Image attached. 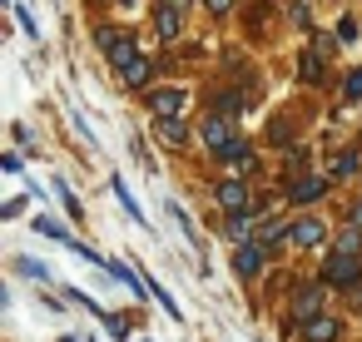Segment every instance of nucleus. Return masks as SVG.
<instances>
[{
	"mask_svg": "<svg viewBox=\"0 0 362 342\" xmlns=\"http://www.w3.org/2000/svg\"><path fill=\"white\" fill-rule=\"evenodd\" d=\"M223 238L238 248V243H253V223H248V213H228V223H223Z\"/></svg>",
	"mask_w": 362,
	"mask_h": 342,
	"instance_id": "nucleus-12",
	"label": "nucleus"
},
{
	"mask_svg": "<svg viewBox=\"0 0 362 342\" xmlns=\"http://www.w3.org/2000/svg\"><path fill=\"white\" fill-rule=\"evenodd\" d=\"M149 293H154V297H159V307H164V312H169V317H174V322H184V307H179V302H174V297H169V288H159V278H149Z\"/></svg>",
	"mask_w": 362,
	"mask_h": 342,
	"instance_id": "nucleus-15",
	"label": "nucleus"
},
{
	"mask_svg": "<svg viewBox=\"0 0 362 342\" xmlns=\"http://www.w3.org/2000/svg\"><path fill=\"white\" fill-rule=\"evenodd\" d=\"M303 80H322V65H317V60H313V50H308V55H303Z\"/></svg>",
	"mask_w": 362,
	"mask_h": 342,
	"instance_id": "nucleus-26",
	"label": "nucleus"
},
{
	"mask_svg": "<svg viewBox=\"0 0 362 342\" xmlns=\"http://www.w3.org/2000/svg\"><path fill=\"white\" fill-rule=\"evenodd\" d=\"M16 268H21L25 278H40V283L50 278V268H45V263H35V258H16Z\"/></svg>",
	"mask_w": 362,
	"mask_h": 342,
	"instance_id": "nucleus-22",
	"label": "nucleus"
},
{
	"mask_svg": "<svg viewBox=\"0 0 362 342\" xmlns=\"http://www.w3.org/2000/svg\"><path fill=\"white\" fill-rule=\"evenodd\" d=\"M337 40H357V20H342L337 25Z\"/></svg>",
	"mask_w": 362,
	"mask_h": 342,
	"instance_id": "nucleus-29",
	"label": "nucleus"
},
{
	"mask_svg": "<svg viewBox=\"0 0 362 342\" xmlns=\"http://www.w3.org/2000/svg\"><path fill=\"white\" fill-rule=\"evenodd\" d=\"M169 213H174V223H179V228H184V238H189V243H194V248H199V228H194V218H189V213H184V208H179V204H169Z\"/></svg>",
	"mask_w": 362,
	"mask_h": 342,
	"instance_id": "nucleus-20",
	"label": "nucleus"
},
{
	"mask_svg": "<svg viewBox=\"0 0 362 342\" xmlns=\"http://www.w3.org/2000/svg\"><path fill=\"white\" fill-rule=\"evenodd\" d=\"M322 194H327V179H322V174H308V179H298V184L288 189L293 204H317Z\"/></svg>",
	"mask_w": 362,
	"mask_h": 342,
	"instance_id": "nucleus-9",
	"label": "nucleus"
},
{
	"mask_svg": "<svg viewBox=\"0 0 362 342\" xmlns=\"http://www.w3.org/2000/svg\"><path fill=\"white\" fill-rule=\"evenodd\" d=\"M352 223H357V228H362V204H352Z\"/></svg>",
	"mask_w": 362,
	"mask_h": 342,
	"instance_id": "nucleus-31",
	"label": "nucleus"
},
{
	"mask_svg": "<svg viewBox=\"0 0 362 342\" xmlns=\"http://www.w3.org/2000/svg\"><path fill=\"white\" fill-rule=\"evenodd\" d=\"M164 6H189V0H164Z\"/></svg>",
	"mask_w": 362,
	"mask_h": 342,
	"instance_id": "nucleus-32",
	"label": "nucleus"
},
{
	"mask_svg": "<svg viewBox=\"0 0 362 342\" xmlns=\"http://www.w3.org/2000/svg\"><path fill=\"white\" fill-rule=\"evenodd\" d=\"M105 332H110L115 342H124V337H129V322H124V317H105Z\"/></svg>",
	"mask_w": 362,
	"mask_h": 342,
	"instance_id": "nucleus-25",
	"label": "nucleus"
},
{
	"mask_svg": "<svg viewBox=\"0 0 362 342\" xmlns=\"http://www.w3.org/2000/svg\"><path fill=\"white\" fill-rule=\"evenodd\" d=\"M55 194H60V204H65V213H70V218H80V199H75V194H70L65 184H55Z\"/></svg>",
	"mask_w": 362,
	"mask_h": 342,
	"instance_id": "nucleus-23",
	"label": "nucleus"
},
{
	"mask_svg": "<svg viewBox=\"0 0 362 342\" xmlns=\"http://www.w3.org/2000/svg\"><path fill=\"white\" fill-rule=\"evenodd\" d=\"M105 268H110V278H115V283H124V288H134V293H139V273H134L129 263H119V258H115V263H105Z\"/></svg>",
	"mask_w": 362,
	"mask_h": 342,
	"instance_id": "nucleus-18",
	"label": "nucleus"
},
{
	"mask_svg": "<svg viewBox=\"0 0 362 342\" xmlns=\"http://www.w3.org/2000/svg\"><path fill=\"white\" fill-rule=\"evenodd\" d=\"M342 90H347V100H362V70H352V75H347V85H342Z\"/></svg>",
	"mask_w": 362,
	"mask_h": 342,
	"instance_id": "nucleus-27",
	"label": "nucleus"
},
{
	"mask_svg": "<svg viewBox=\"0 0 362 342\" xmlns=\"http://www.w3.org/2000/svg\"><path fill=\"white\" fill-rule=\"evenodd\" d=\"M303 337H308V342H337V337H342V322L327 317V312H317V317L303 322Z\"/></svg>",
	"mask_w": 362,
	"mask_h": 342,
	"instance_id": "nucleus-7",
	"label": "nucleus"
},
{
	"mask_svg": "<svg viewBox=\"0 0 362 342\" xmlns=\"http://www.w3.org/2000/svg\"><path fill=\"white\" fill-rule=\"evenodd\" d=\"M60 342H75V337H60Z\"/></svg>",
	"mask_w": 362,
	"mask_h": 342,
	"instance_id": "nucleus-33",
	"label": "nucleus"
},
{
	"mask_svg": "<svg viewBox=\"0 0 362 342\" xmlns=\"http://www.w3.org/2000/svg\"><path fill=\"white\" fill-rule=\"evenodd\" d=\"M347 174H357V154H352V149H342L337 164H332V179H347Z\"/></svg>",
	"mask_w": 362,
	"mask_h": 342,
	"instance_id": "nucleus-21",
	"label": "nucleus"
},
{
	"mask_svg": "<svg viewBox=\"0 0 362 342\" xmlns=\"http://www.w3.org/2000/svg\"><path fill=\"white\" fill-rule=\"evenodd\" d=\"M332 253H362V228H357V223H352V228H342Z\"/></svg>",
	"mask_w": 362,
	"mask_h": 342,
	"instance_id": "nucleus-19",
	"label": "nucleus"
},
{
	"mask_svg": "<svg viewBox=\"0 0 362 342\" xmlns=\"http://www.w3.org/2000/svg\"><path fill=\"white\" fill-rule=\"evenodd\" d=\"M218 208L223 213H248V184L243 179H223L218 184Z\"/></svg>",
	"mask_w": 362,
	"mask_h": 342,
	"instance_id": "nucleus-5",
	"label": "nucleus"
},
{
	"mask_svg": "<svg viewBox=\"0 0 362 342\" xmlns=\"http://www.w3.org/2000/svg\"><path fill=\"white\" fill-rule=\"evenodd\" d=\"M322 283L357 288V283H362V253H332V258H327V268H322Z\"/></svg>",
	"mask_w": 362,
	"mask_h": 342,
	"instance_id": "nucleus-1",
	"label": "nucleus"
},
{
	"mask_svg": "<svg viewBox=\"0 0 362 342\" xmlns=\"http://www.w3.org/2000/svg\"><path fill=\"white\" fill-rule=\"evenodd\" d=\"M199 134H204V144H209L214 154H223V149L233 144V129H228V114H214V119H204V129H199Z\"/></svg>",
	"mask_w": 362,
	"mask_h": 342,
	"instance_id": "nucleus-6",
	"label": "nucleus"
},
{
	"mask_svg": "<svg viewBox=\"0 0 362 342\" xmlns=\"http://www.w3.org/2000/svg\"><path fill=\"white\" fill-rule=\"evenodd\" d=\"M317 312H322V288H317V283H298V288H293V317L308 322V317H317Z\"/></svg>",
	"mask_w": 362,
	"mask_h": 342,
	"instance_id": "nucleus-4",
	"label": "nucleus"
},
{
	"mask_svg": "<svg viewBox=\"0 0 362 342\" xmlns=\"http://www.w3.org/2000/svg\"><path fill=\"white\" fill-rule=\"evenodd\" d=\"M149 75H154V65H149V60L139 55V60H134V65L124 70V85H129V90H139V85H149Z\"/></svg>",
	"mask_w": 362,
	"mask_h": 342,
	"instance_id": "nucleus-14",
	"label": "nucleus"
},
{
	"mask_svg": "<svg viewBox=\"0 0 362 342\" xmlns=\"http://www.w3.org/2000/svg\"><path fill=\"white\" fill-rule=\"evenodd\" d=\"M288 238H293L298 248H317V243L327 238V223H322L317 213H303L298 223H288Z\"/></svg>",
	"mask_w": 362,
	"mask_h": 342,
	"instance_id": "nucleus-2",
	"label": "nucleus"
},
{
	"mask_svg": "<svg viewBox=\"0 0 362 342\" xmlns=\"http://www.w3.org/2000/svg\"><path fill=\"white\" fill-rule=\"evenodd\" d=\"M154 30H159L164 40H174V35H179V6H164V11H154Z\"/></svg>",
	"mask_w": 362,
	"mask_h": 342,
	"instance_id": "nucleus-13",
	"label": "nucleus"
},
{
	"mask_svg": "<svg viewBox=\"0 0 362 342\" xmlns=\"http://www.w3.org/2000/svg\"><path fill=\"white\" fill-rule=\"evenodd\" d=\"M218 159H223V164H228L233 174H253V169H258V159H253V149H248L243 139H233V144H228V149H223Z\"/></svg>",
	"mask_w": 362,
	"mask_h": 342,
	"instance_id": "nucleus-8",
	"label": "nucleus"
},
{
	"mask_svg": "<svg viewBox=\"0 0 362 342\" xmlns=\"http://www.w3.org/2000/svg\"><path fill=\"white\" fill-rule=\"evenodd\" d=\"M16 20H21V25H25V35H30V40H35V35H40V30H35V20H30V11H25V6H16Z\"/></svg>",
	"mask_w": 362,
	"mask_h": 342,
	"instance_id": "nucleus-28",
	"label": "nucleus"
},
{
	"mask_svg": "<svg viewBox=\"0 0 362 342\" xmlns=\"http://www.w3.org/2000/svg\"><path fill=\"white\" fill-rule=\"evenodd\" d=\"M154 134L169 139V144H189V129H184L174 114H154Z\"/></svg>",
	"mask_w": 362,
	"mask_h": 342,
	"instance_id": "nucleus-11",
	"label": "nucleus"
},
{
	"mask_svg": "<svg viewBox=\"0 0 362 342\" xmlns=\"http://www.w3.org/2000/svg\"><path fill=\"white\" fill-rule=\"evenodd\" d=\"M115 199H119V204H124V213H129V218H134V223H144V208H139V204H134V194H129V189H124V179H115Z\"/></svg>",
	"mask_w": 362,
	"mask_h": 342,
	"instance_id": "nucleus-16",
	"label": "nucleus"
},
{
	"mask_svg": "<svg viewBox=\"0 0 362 342\" xmlns=\"http://www.w3.org/2000/svg\"><path fill=\"white\" fill-rule=\"evenodd\" d=\"M263 258H268V243H238L233 248V273L238 278H258L263 273Z\"/></svg>",
	"mask_w": 362,
	"mask_h": 342,
	"instance_id": "nucleus-3",
	"label": "nucleus"
},
{
	"mask_svg": "<svg viewBox=\"0 0 362 342\" xmlns=\"http://www.w3.org/2000/svg\"><path fill=\"white\" fill-rule=\"evenodd\" d=\"M184 100H189L184 90H154V95H149V110H154V114H179Z\"/></svg>",
	"mask_w": 362,
	"mask_h": 342,
	"instance_id": "nucleus-10",
	"label": "nucleus"
},
{
	"mask_svg": "<svg viewBox=\"0 0 362 342\" xmlns=\"http://www.w3.org/2000/svg\"><path fill=\"white\" fill-rule=\"evenodd\" d=\"M35 233H45V238H55V243H70V233L55 223V218H45V213H35V223H30Z\"/></svg>",
	"mask_w": 362,
	"mask_h": 342,
	"instance_id": "nucleus-17",
	"label": "nucleus"
},
{
	"mask_svg": "<svg viewBox=\"0 0 362 342\" xmlns=\"http://www.w3.org/2000/svg\"><path fill=\"white\" fill-rule=\"evenodd\" d=\"M204 6H209V11H214V16H223V11H228V6H233V0H204Z\"/></svg>",
	"mask_w": 362,
	"mask_h": 342,
	"instance_id": "nucleus-30",
	"label": "nucleus"
},
{
	"mask_svg": "<svg viewBox=\"0 0 362 342\" xmlns=\"http://www.w3.org/2000/svg\"><path fill=\"white\" fill-rule=\"evenodd\" d=\"M258 238H263V243H273V238H288V228H283L278 218H268V223L258 228Z\"/></svg>",
	"mask_w": 362,
	"mask_h": 342,
	"instance_id": "nucleus-24",
	"label": "nucleus"
}]
</instances>
